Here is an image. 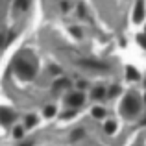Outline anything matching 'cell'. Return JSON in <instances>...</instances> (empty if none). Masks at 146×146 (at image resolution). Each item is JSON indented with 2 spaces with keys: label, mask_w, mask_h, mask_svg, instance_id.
Returning a JSON list of instances; mask_svg holds the SVG:
<instances>
[{
  "label": "cell",
  "mask_w": 146,
  "mask_h": 146,
  "mask_svg": "<svg viewBox=\"0 0 146 146\" xmlns=\"http://www.w3.org/2000/svg\"><path fill=\"white\" fill-rule=\"evenodd\" d=\"M122 109H124L126 115H135L137 111H139V102H137L135 96H128L124 100V104H122Z\"/></svg>",
  "instance_id": "cell-1"
},
{
  "label": "cell",
  "mask_w": 146,
  "mask_h": 146,
  "mask_svg": "<svg viewBox=\"0 0 146 146\" xmlns=\"http://www.w3.org/2000/svg\"><path fill=\"white\" fill-rule=\"evenodd\" d=\"M22 146H32V143H24V144H22Z\"/></svg>",
  "instance_id": "cell-13"
},
{
  "label": "cell",
  "mask_w": 146,
  "mask_h": 146,
  "mask_svg": "<svg viewBox=\"0 0 146 146\" xmlns=\"http://www.w3.org/2000/svg\"><path fill=\"white\" fill-rule=\"evenodd\" d=\"M17 70L22 78H32L33 76V67H30V65H26V63H19Z\"/></svg>",
  "instance_id": "cell-2"
},
{
  "label": "cell",
  "mask_w": 146,
  "mask_h": 146,
  "mask_svg": "<svg viewBox=\"0 0 146 146\" xmlns=\"http://www.w3.org/2000/svg\"><path fill=\"white\" fill-rule=\"evenodd\" d=\"M26 124H28V126H33V124H35V118H33V117H28V120H26Z\"/></svg>",
  "instance_id": "cell-11"
},
{
  "label": "cell",
  "mask_w": 146,
  "mask_h": 146,
  "mask_svg": "<svg viewBox=\"0 0 146 146\" xmlns=\"http://www.w3.org/2000/svg\"><path fill=\"white\" fill-rule=\"evenodd\" d=\"M68 104H70V106H80V104H83V96L82 94H70V96H68Z\"/></svg>",
  "instance_id": "cell-5"
},
{
  "label": "cell",
  "mask_w": 146,
  "mask_h": 146,
  "mask_svg": "<svg viewBox=\"0 0 146 146\" xmlns=\"http://www.w3.org/2000/svg\"><path fill=\"white\" fill-rule=\"evenodd\" d=\"M54 113H56V109H54V107H52V106H48V107H46V109H44V115H46V117H52V115H54Z\"/></svg>",
  "instance_id": "cell-10"
},
{
  "label": "cell",
  "mask_w": 146,
  "mask_h": 146,
  "mask_svg": "<svg viewBox=\"0 0 146 146\" xmlns=\"http://www.w3.org/2000/svg\"><path fill=\"white\" fill-rule=\"evenodd\" d=\"M144 17V6H143V0L137 2V7H135V15H133V21L135 22H141Z\"/></svg>",
  "instance_id": "cell-3"
},
{
  "label": "cell",
  "mask_w": 146,
  "mask_h": 146,
  "mask_svg": "<svg viewBox=\"0 0 146 146\" xmlns=\"http://www.w3.org/2000/svg\"><path fill=\"white\" fill-rule=\"evenodd\" d=\"M93 115H94L96 118H102L104 115H106V111H104L102 107H94V109H93Z\"/></svg>",
  "instance_id": "cell-8"
},
{
  "label": "cell",
  "mask_w": 146,
  "mask_h": 146,
  "mask_svg": "<svg viewBox=\"0 0 146 146\" xmlns=\"http://www.w3.org/2000/svg\"><path fill=\"white\" fill-rule=\"evenodd\" d=\"M13 135H15V137H21V135H22V131H21V129H19V128H17V129H15V131H13Z\"/></svg>",
  "instance_id": "cell-12"
},
{
  "label": "cell",
  "mask_w": 146,
  "mask_h": 146,
  "mask_svg": "<svg viewBox=\"0 0 146 146\" xmlns=\"http://www.w3.org/2000/svg\"><path fill=\"white\" fill-rule=\"evenodd\" d=\"M126 74H128L129 80H137V78H139V74H137V70L133 67H128V72H126Z\"/></svg>",
  "instance_id": "cell-6"
},
{
  "label": "cell",
  "mask_w": 146,
  "mask_h": 146,
  "mask_svg": "<svg viewBox=\"0 0 146 146\" xmlns=\"http://www.w3.org/2000/svg\"><path fill=\"white\" fill-rule=\"evenodd\" d=\"M104 129H106V133H115V129H117V124H115V122H107Z\"/></svg>",
  "instance_id": "cell-7"
},
{
  "label": "cell",
  "mask_w": 146,
  "mask_h": 146,
  "mask_svg": "<svg viewBox=\"0 0 146 146\" xmlns=\"http://www.w3.org/2000/svg\"><path fill=\"white\" fill-rule=\"evenodd\" d=\"M104 93H106V91H104L102 87H98V89H94V91H93V96H94V98H102V96H104Z\"/></svg>",
  "instance_id": "cell-9"
},
{
  "label": "cell",
  "mask_w": 146,
  "mask_h": 146,
  "mask_svg": "<svg viewBox=\"0 0 146 146\" xmlns=\"http://www.w3.org/2000/svg\"><path fill=\"white\" fill-rule=\"evenodd\" d=\"M143 124H146V118H144V120H143Z\"/></svg>",
  "instance_id": "cell-14"
},
{
  "label": "cell",
  "mask_w": 146,
  "mask_h": 146,
  "mask_svg": "<svg viewBox=\"0 0 146 146\" xmlns=\"http://www.w3.org/2000/svg\"><path fill=\"white\" fill-rule=\"evenodd\" d=\"M0 120H2L4 124H9V122L13 120V115H11V111L2 109V111H0Z\"/></svg>",
  "instance_id": "cell-4"
}]
</instances>
